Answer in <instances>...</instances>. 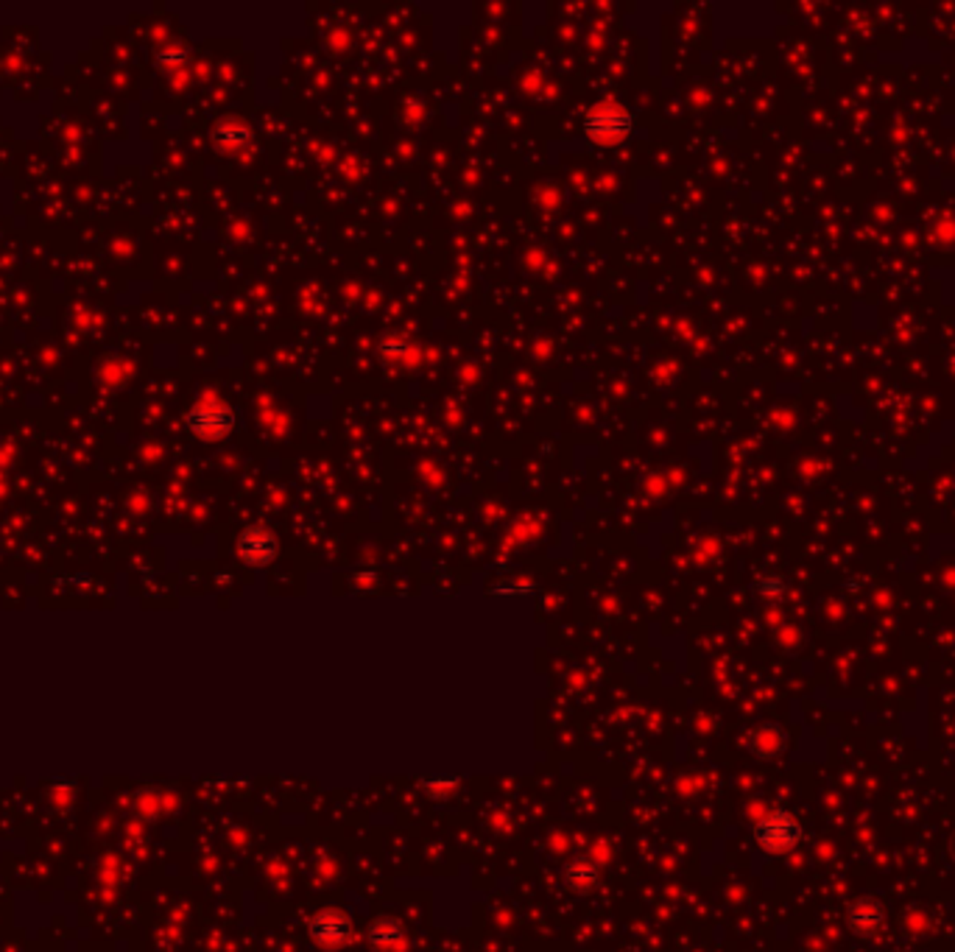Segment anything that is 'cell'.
I'll use <instances>...</instances> for the list:
<instances>
[{
	"mask_svg": "<svg viewBox=\"0 0 955 952\" xmlns=\"http://www.w3.org/2000/svg\"><path fill=\"white\" fill-rule=\"evenodd\" d=\"M634 129L631 115L623 107L615 104H598L586 112L584 118V131L589 134V140H596L601 146H615L623 143Z\"/></svg>",
	"mask_w": 955,
	"mask_h": 952,
	"instance_id": "cell-2",
	"label": "cell"
},
{
	"mask_svg": "<svg viewBox=\"0 0 955 952\" xmlns=\"http://www.w3.org/2000/svg\"><path fill=\"white\" fill-rule=\"evenodd\" d=\"M238 554L252 567H265L277 556V539L265 528H246L238 539Z\"/></svg>",
	"mask_w": 955,
	"mask_h": 952,
	"instance_id": "cell-5",
	"label": "cell"
},
{
	"mask_svg": "<svg viewBox=\"0 0 955 952\" xmlns=\"http://www.w3.org/2000/svg\"><path fill=\"white\" fill-rule=\"evenodd\" d=\"M567 880H570V885H576V888L596 885V880H598V869H596V866H589V864H581V860H578V864H573V866L567 869Z\"/></svg>",
	"mask_w": 955,
	"mask_h": 952,
	"instance_id": "cell-8",
	"label": "cell"
},
{
	"mask_svg": "<svg viewBox=\"0 0 955 952\" xmlns=\"http://www.w3.org/2000/svg\"><path fill=\"white\" fill-rule=\"evenodd\" d=\"M349 936H352V922L347 914L336 908L322 911L310 919V938L322 947H341L349 941Z\"/></svg>",
	"mask_w": 955,
	"mask_h": 952,
	"instance_id": "cell-4",
	"label": "cell"
},
{
	"mask_svg": "<svg viewBox=\"0 0 955 952\" xmlns=\"http://www.w3.org/2000/svg\"><path fill=\"white\" fill-rule=\"evenodd\" d=\"M188 428L202 439H223L235 428V414L223 402H199L191 408Z\"/></svg>",
	"mask_w": 955,
	"mask_h": 952,
	"instance_id": "cell-3",
	"label": "cell"
},
{
	"mask_svg": "<svg viewBox=\"0 0 955 952\" xmlns=\"http://www.w3.org/2000/svg\"><path fill=\"white\" fill-rule=\"evenodd\" d=\"M369 941L380 949H391L397 944H402V927L391 919H378L369 927Z\"/></svg>",
	"mask_w": 955,
	"mask_h": 952,
	"instance_id": "cell-7",
	"label": "cell"
},
{
	"mask_svg": "<svg viewBox=\"0 0 955 952\" xmlns=\"http://www.w3.org/2000/svg\"><path fill=\"white\" fill-rule=\"evenodd\" d=\"M846 919H849L855 933H875L883 925L886 911H883V905H877L875 899H857V902L849 905Z\"/></svg>",
	"mask_w": 955,
	"mask_h": 952,
	"instance_id": "cell-6",
	"label": "cell"
},
{
	"mask_svg": "<svg viewBox=\"0 0 955 952\" xmlns=\"http://www.w3.org/2000/svg\"><path fill=\"white\" fill-rule=\"evenodd\" d=\"M950 854H952V860H955V835L950 838Z\"/></svg>",
	"mask_w": 955,
	"mask_h": 952,
	"instance_id": "cell-9",
	"label": "cell"
},
{
	"mask_svg": "<svg viewBox=\"0 0 955 952\" xmlns=\"http://www.w3.org/2000/svg\"><path fill=\"white\" fill-rule=\"evenodd\" d=\"M754 841L768 852V854H785L799 846L802 841V827L788 810H774L763 815L754 824Z\"/></svg>",
	"mask_w": 955,
	"mask_h": 952,
	"instance_id": "cell-1",
	"label": "cell"
}]
</instances>
